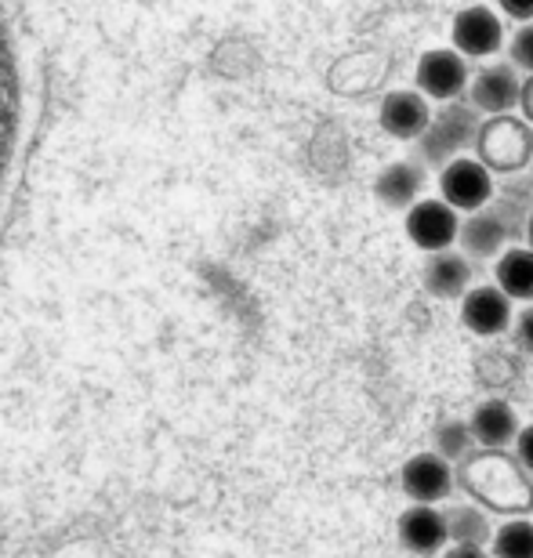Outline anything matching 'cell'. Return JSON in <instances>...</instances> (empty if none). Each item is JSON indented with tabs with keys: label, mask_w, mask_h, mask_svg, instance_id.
<instances>
[{
	"label": "cell",
	"mask_w": 533,
	"mask_h": 558,
	"mask_svg": "<svg viewBox=\"0 0 533 558\" xmlns=\"http://www.w3.org/2000/svg\"><path fill=\"white\" fill-rule=\"evenodd\" d=\"M461 489L475 505L486 511L523 519L533 511V472H526L519 457H508L505 450H480L461 461L458 472Z\"/></svg>",
	"instance_id": "obj_1"
},
{
	"label": "cell",
	"mask_w": 533,
	"mask_h": 558,
	"mask_svg": "<svg viewBox=\"0 0 533 558\" xmlns=\"http://www.w3.org/2000/svg\"><path fill=\"white\" fill-rule=\"evenodd\" d=\"M480 128H483V113L475 106L461 102H447L432 113V124L428 131L421 135L414 145V156L428 171H443L447 163H453L458 156H469L475 149V138H480Z\"/></svg>",
	"instance_id": "obj_2"
},
{
	"label": "cell",
	"mask_w": 533,
	"mask_h": 558,
	"mask_svg": "<svg viewBox=\"0 0 533 558\" xmlns=\"http://www.w3.org/2000/svg\"><path fill=\"white\" fill-rule=\"evenodd\" d=\"M494 174H523L533 160V124L523 113L483 117L480 138L472 149Z\"/></svg>",
	"instance_id": "obj_3"
},
{
	"label": "cell",
	"mask_w": 533,
	"mask_h": 558,
	"mask_svg": "<svg viewBox=\"0 0 533 558\" xmlns=\"http://www.w3.org/2000/svg\"><path fill=\"white\" fill-rule=\"evenodd\" d=\"M414 81L428 102H461L472 84V65L458 48H428L414 65Z\"/></svg>",
	"instance_id": "obj_4"
},
{
	"label": "cell",
	"mask_w": 533,
	"mask_h": 558,
	"mask_svg": "<svg viewBox=\"0 0 533 558\" xmlns=\"http://www.w3.org/2000/svg\"><path fill=\"white\" fill-rule=\"evenodd\" d=\"M497 193V174L486 167L480 156H458L439 171V199H447L461 215H475V210L490 207Z\"/></svg>",
	"instance_id": "obj_5"
},
{
	"label": "cell",
	"mask_w": 533,
	"mask_h": 558,
	"mask_svg": "<svg viewBox=\"0 0 533 558\" xmlns=\"http://www.w3.org/2000/svg\"><path fill=\"white\" fill-rule=\"evenodd\" d=\"M523 84H526V76L519 73L512 62H490V65H483V70L472 76L464 102L480 109L483 117L519 113V102H523Z\"/></svg>",
	"instance_id": "obj_6"
},
{
	"label": "cell",
	"mask_w": 533,
	"mask_h": 558,
	"mask_svg": "<svg viewBox=\"0 0 533 558\" xmlns=\"http://www.w3.org/2000/svg\"><path fill=\"white\" fill-rule=\"evenodd\" d=\"M450 40L469 62L472 59H494V54H501V48H508V33L501 26V15L486 4L461 8L458 15H453Z\"/></svg>",
	"instance_id": "obj_7"
},
{
	"label": "cell",
	"mask_w": 533,
	"mask_h": 558,
	"mask_svg": "<svg viewBox=\"0 0 533 558\" xmlns=\"http://www.w3.org/2000/svg\"><path fill=\"white\" fill-rule=\"evenodd\" d=\"M407 236L425 254L458 247L461 210H453L447 199H421L407 210Z\"/></svg>",
	"instance_id": "obj_8"
},
{
	"label": "cell",
	"mask_w": 533,
	"mask_h": 558,
	"mask_svg": "<svg viewBox=\"0 0 533 558\" xmlns=\"http://www.w3.org/2000/svg\"><path fill=\"white\" fill-rule=\"evenodd\" d=\"M399 486L410 497V505H439L453 494L458 486V472L450 468V461H443L436 450L414 453L399 472Z\"/></svg>",
	"instance_id": "obj_9"
},
{
	"label": "cell",
	"mask_w": 533,
	"mask_h": 558,
	"mask_svg": "<svg viewBox=\"0 0 533 558\" xmlns=\"http://www.w3.org/2000/svg\"><path fill=\"white\" fill-rule=\"evenodd\" d=\"M516 301L505 294L501 287H472L461 298V323L475 338H501L516 323Z\"/></svg>",
	"instance_id": "obj_10"
},
{
	"label": "cell",
	"mask_w": 533,
	"mask_h": 558,
	"mask_svg": "<svg viewBox=\"0 0 533 558\" xmlns=\"http://www.w3.org/2000/svg\"><path fill=\"white\" fill-rule=\"evenodd\" d=\"M508 247H516V236H512V229H508V221L494 210V204L483 207V210H475V215L461 218L458 251L469 254L472 262L501 258Z\"/></svg>",
	"instance_id": "obj_11"
},
{
	"label": "cell",
	"mask_w": 533,
	"mask_h": 558,
	"mask_svg": "<svg viewBox=\"0 0 533 558\" xmlns=\"http://www.w3.org/2000/svg\"><path fill=\"white\" fill-rule=\"evenodd\" d=\"M432 113H436V109L428 106L425 95L399 87V92H388L385 95L381 109H377V124H381V131H385L388 138H396V142H417L428 131Z\"/></svg>",
	"instance_id": "obj_12"
},
{
	"label": "cell",
	"mask_w": 533,
	"mask_h": 558,
	"mask_svg": "<svg viewBox=\"0 0 533 558\" xmlns=\"http://www.w3.org/2000/svg\"><path fill=\"white\" fill-rule=\"evenodd\" d=\"M396 533H399V544H403L410 555L432 558L450 544L447 511H439L436 505H410L403 515H399Z\"/></svg>",
	"instance_id": "obj_13"
},
{
	"label": "cell",
	"mask_w": 533,
	"mask_h": 558,
	"mask_svg": "<svg viewBox=\"0 0 533 558\" xmlns=\"http://www.w3.org/2000/svg\"><path fill=\"white\" fill-rule=\"evenodd\" d=\"M428 185V167L410 156V160H396L388 163L381 174L374 178V199L388 210H410L421 204Z\"/></svg>",
	"instance_id": "obj_14"
},
{
	"label": "cell",
	"mask_w": 533,
	"mask_h": 558,
	"mask_svg": "<svg viewBox=\"0 0 533 558\" xmlns=\"http://www.w3.org/2000/svg\"><path fill=\"white\" fill-rule=\"evenodd\" d=\"M421 287L436 301H461L472 290V258L458 247L428 254L421 269Z\"/></svg>",
	"instance_id": "obj_15"
},
{
	"label": "cell",
	"mask_w": 533,
	"mask_h": 558,
	"mask_svg": "<svg viewBox=\"0 0 533 558\" xmlns=\"http://www.w3.org/2000/svg\"><path fill=\"white\" fill-rule=\"evenodd\" d=\"M469 424H472V435L480 450H508V446H516L519 432H523L512 403H505V399H483V403L472 410Z\"/></svg>",
	"instance_id": "obj_16"
},
{
	"label": "cell",
	"mask_w": 533,
	"mask_h": 558,
	"mask_svg": "<svg viewBox=\"0 0 533 558\" xmlns=\"http://www.w3.org/2000/svg\"><path fill=\"white\" fill-rule=\"evenodd\" d=\"M494 210L508 221L512 229L516 243L526 240V229H530V218H533V185L526 174H508L497 182V193H494Z\"/></svg>",
	"instance_id": "obj_17"
},
{
	"label": "cell",
	"mask_w": 533,
	"mask_h": 558,
	"mask_svg": "<svg viewBox=\"0 0 533 558\" xmlns=\"http://www.w3.org/2000/svg\"><path fill=\"white\" fill-rule=\"evenodd\" d=\"M494 283L505 290L512 301H533V247L530 243H516L508 247L494 265Z\"/></svg>",
	"instance_id": "obj_18"
},
{
	"label": "cell",
	"mask_w": 533,
	"mask_h": 558,
	"mask_svg": "<svg viewBox=\"0 0 533 558\" xmlns=\"http://www.w3.org/2000/svg\"><path fill=\"white\" fill-rule=\"evenodd\" d=\"M447 530H450V544H475V548H486L494 541V522L490 511L472 505H458L447 511Z\"/></svg>",
	"instance_id": "obj_19"
},
{
	"label": "cell",
	"mask_w": 533,
	"mask_h": 558,
	"mask_svg": "<svg viewBox=\"0 0 533 558\" xmlns=\"http://www.w3.org/2000/svg\"><path fill=\"white\" fill-rule=\"evenodd\" d=\"M472 446H475V435L469 421H443L436 424V432H432V450L450 464H461L464 457L472 453Z\"/></svg>",
	"instance_id": "obj_20"
},
{
	"label": "cell",
	"mask_w": 533,
	"mask_h": 558,
	"mask_svg": "<svg viewBox=\"0 0 533 558\" xmlns=\"http://www.w3.org/2000/svg\"><path fill=\"white\" fill-rule=\"evenodd\" d=\"M494 558H533V522L530 519H508L494 530L490 541Z\"/></svg>",
	"instance_id": "obj_21"
},
{
	"label": "cell",
	"mask_w": 533,
	"mask_h": 558,
	"mask_svg": "<svg viewBox=\"0 0 533 558\" xmlns=\"http://www.w3.org/2000/svg\"><path fill=\"white\" fill-rule=\"evenodd\" d=\"M508 62L523 76H533V22H523V26L508 37Z\"/></svg>",
	"instance_id": "obj_22"
},
{
	"label": "cell",
	"mask_w": 533,
	"mask_h": 558,
	"mask_svg": "<svg viewBox=\"0 0 533 558\" xmlns=\"http://www.w3.org/2000/svg\"><path fill=\"white\" fill-rule=\"evenodd\" d=\"M512 333H516V344H519V349L533 355V301H530V305H523V312H516Z\"/></svg>",
	"instance_id": "obj_23"
},
{
	"label": "cell",
	"mask_w": 533,
	"mask_h": 558,
	"mask_svg": "<svg viewBox=\"0 0 533 558\" xmlns=\"http://www.w3.org/2000/svg\"><path fill=\"white\" fill-rule=\"evenodd\" d=\"M497 4H501L505 15L516 19L519 26H523V22H533V0H497Z\"/></svg>",
	"instance_id": "obj_24"
},
{
	"label": "cell",
	"mask_w": 533,
	"mask_h": 558,
	"mask_svg": "<svg viewBox=\"0 0 533 558\" xmlns=\"http://www.w3.org/2000/svg\"><path fill=\"white\" fill-rule=\"evenodd\" d=\"M516 457L523 461L526 472H533V424H526V428L519 432V439H516Z\"/></svg>",
	"instance_id": "obj_25"
},
{
	"label": "cell",
	"mask_w": 533,
	"mask_h": 558,
	"mask_svg": "<svg viewBox=\"0 0 533 558\" xmlns=\"http://www.w3.org/2000/svg\"><path fill=\"white\" fill-rule=\"evenodd\" d=\"M443 558H494V555L486 548H475V544H453Z\"/></svg>",
	"instance_id": "obj_26"
},
{
	"label": "cell",
	"mask_w": 533,
	"mask_h": 558,
	"mask_svg": "<svg viewBox=\"0 0 533 558\" xmlns=\"http://www.w3.org/2000/svg\"><path fill=\"white\" fill-rule=\"evenodd\" d=\"M519 113H523L533 124V76H526V84H523V102H519Z\"/></svg>",
	"instance_id": "obj_27"
},
{
	"label": "cell",
	"mask_w": 533,
	"mask_h": 558,
	"mask_svg": "<svg viewBox=\"0 0 533 558\" xmlns=\"http://www.w3.org/2000/svg\"><path fill=\"white\" fill-rule=\"evenodd\" d=\"M526 240H530V247H533V218H530V229H526Z\"/></svg>",
	"instance_id": "obj_28"
}]
</instances>
